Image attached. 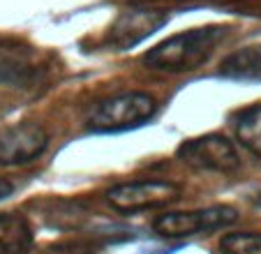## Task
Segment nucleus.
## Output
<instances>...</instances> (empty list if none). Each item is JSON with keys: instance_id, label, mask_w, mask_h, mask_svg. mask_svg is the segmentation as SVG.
<instances>
[{"instance_id": "obj_5", "label": "nucleus", "mask_w": 261, "mask_h": 254, "mask_svg": "<svg viewBox=\"0 0 261 254\" xmlns=\"http://www.w3.org/2000/svg\"><path fill=\"white\" fill-rule=\"evenodd\" d=\"M176 157L194 171L231 173L241 166V155L233 141L215 132L182 141L176 150Z\"/></svg>"}, {"instance_id": "obj_2", "label": "nucleus", "mask_w": 261, "mask_h": 254, "mask_svg": "<svg viewBox=\"0 0 261 254\" xmlns=\"http://www.w3.org/2000/svg\"><path fill=\"white\" fill-rule=\"evenodd\" d=\"M158 111V102L153 95L129 90L114 97H107L90 109L88 130L93 132H125L148 122Z\"/></svg>"}, {"instance_id": "obj_13", "label": "nucleus", "mask_w": 261, "mask_h": 254, "mask_svg": "<svg viewBox=\"0 0 261 254\" xmlns=\"http://www.w3.org/2000/svg\"><path fill=\"white\" fill-rule=\"evenodd\" d=\"M254 206H259V208H261V194H256V199H254Z\"/></svg>"}, {"instance_id": "obj_11", "label": "nucleus", "mask_w": 261, "mask_h": 254, "mask_svg": "<svg viewBox=\"0 0 261 254\" xmlns=\"http://www.w3.org/2000/svg\"><path fill=\"white\" fill-rule=\"evenodd\" d=\"M220 249L224 254H261V234L254 231L227 234L220 240Z\"/></svg>"}, {"instance_id": "obj_8", "label": "nucleus", "mask_w": 261, "mask_h": 254, "mask_svg": "<svg viewBox=\"0 0 261 254\" xmlns=\"http://www.w3.org/2000/svg\"><path fill=\"white\" fill-rule=\"evenodd\" d=\"M35 234L23 215L0 213V254H28Z\"/></svg>"}, {"instance_id": "obj_4", "label": "nucleus", "mask_w": 261, "mask_h": 254, "mask_svg": "<svg viewBox=\"0 0 261 254\" xmlns=\"http://www.w3.org/2000/svg\"><path fill=\"white\" fill-rule=\"evenodd\" d=\"M182 190L171 181H158V178H146V181H129L118 183L107 192V201L111 208L118 213H141V210L164 208L169 204H176L180 199Z\"/></svg>"}, {"instance_id": "obj_1", "label": "nucleus", "mask_w": 261, "mask_h": 254, "mask_svg": "<svg viewBox=\"0 0 261 254\" xmlns=\"http://www.w3.org/2000/svg\"><path fill=\"white\" fill-rule=\"evenodd\" d=\"M229 28L224 26H203L185 33L171 35L143 56V65L155 72L182 74L203 67L215 54V49L227 37Z\"/></svg>"}, {"instance_id": "obj_12", "label": "nucleus", "mask_w": 261, "mask_h": 254, "mask_svg": "<svg viewBox=\"0 0 261 254\" xmlns=\"http://www.w3.org/2000/svg\"><path fill=\"white\" fill-rule=\"evenodd\" d=\"M12 192H14V183L7 181V178H0V201L12 196Z\"/></svg>"}, {"instance_id": "obj_10", "label": "nucleus", "mask_w": 261, "mask_h": 254, "mask_svg": "<svg viewBox=\"0 0 261 254\" xmlns=\"http://www.w3.org/2000/svg\"><path fill=\"white\" fill-rule=\"evenodd\" d=\"M233 127L241 146L247 148L252 155L261 157V104H252L238 111L233 118Z\"/></svg>"}, {"instance_id": "obj_7", "label": "nucleus", "mask_w": 261, "mask_h": 254, "mask_svg": "<svg viewBox=\"0 0 261 254\" xmlns=\"http://www.w3.org/2000/svg\"><path fill=\"white\" fill-rule=\"evenodd\" d=\"M169 14L164 10L155 7H139V10H127L111 23L107 33V46L114 51H127L158 33L162 26H167Z\"/></svg>"}, {"instance_id": "obj_3", "label": "nucleus", "mask_w": 261, "mask_h": 254, "mask_svg": "<svg viewBox=\"0 0 261 254\" xmlns=\"http://www.w3.org/2000/svg\"><path fill=\"white\" fill-rule=\"evenodd\" d=\"M238 220L231 206H208V208L188 210V213H164L153 220V231L164 238H190L199 234H211L227 229Z\"/></svg>"}, {"instance_id": "obj_6", "label": "nucleus", "mask_w": 261, "mask_h": 254, "mask_svg": "<svg viewBox=\"0 0 261 254\" xmlns=\"http://www.w3.org/2000/svg\"><path fill=\"white\" fill-rule=\"evenodd\" d=\"M49 148V134L37 122H19L0 130V166H21L40 160Z\"/></svg>"}, {"instance_id": "obj_9", "label": "nucleus", "mask_w": 261, "mask_h": 254, "mask_svg": "<svg viewBox=\"0 0 261 254\" xmlns=\"http://www.w3.org/2000/svg\"><path fill=\"white\" fill-rule=\"evenodd\" d=\"M220 77L231 81H261V44H250L229 54L220 65Z\"/></svg>"}]
</instances>
